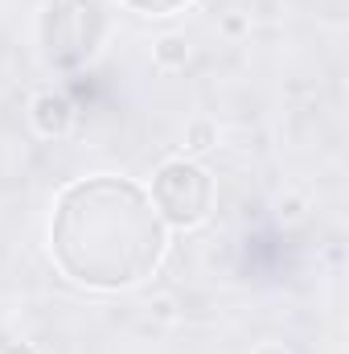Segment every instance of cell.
<instances>
[{
  "label": "cell",
  "mask_w": 349,
  "mask_h": 354,
  "mask_svg": "<svg viewBox=\"0 0 349 354\" xmlns=\"http://www.w3.org/2000/svg\"><path fill=\"white\" fill-rule=\"evenodd\" d=\"M259 354H283V351H275V346H263V351Z\"/></svg>",
  "instance_id": "9"
},
{
  "label": "cell",
  "mask_w": 349,
  "mask_h": 354,
  "mask_svg": "<svg viewBox=\"0 0 349 354\" xmlns=\"http://www.w3.org/2000/svg\"><path fill=\"white\" fill-rule=\"evenodd\" d=\"M0 354H33V346H25V342H21V346H17V342H4Z\"/></svg>",
  "instance_id": "8"
},
{
  "label": "cell",
  "mask_w": 349,
  "mask_h": 354,
  "mask_svg": "<svg viewBox=\"0 0 349 354\" xmlns=\"http://www.w3.org/2000/svg\"><path fill=\"white\" fill-rule=\"evenodd\" d=\"M103 37V8L99 0H54L46 17V54L58 66H79L94 54Z\"/></svg>",
  "instance_id": "3"
},
{
  "label": "cell",
  "mask_w": 349,
  "mask_h": 354,
  "mask_svg": "<svg viewBox=\"0 0 349 354\" xmlns=\"http://www.w3.org/2000/svg\"><path fill=\"white\" fill-rule=\"evenodd\" d=\"M128 8H136V12H144V17H169L177 8H185L189 0H123Z\"/></svg>",
  "instance_id": "6"
},
{
  "label": "cell",
  "mask_w": 349,
  "mask_h": 354,
  "mask_svg": "<svg viewBox=\"0 0 349 354\" xmlns=\"http://www.w3.org/2000/svg\"><path fill=\"white\" fill-rule=\"evenodd\" d=\"M165 243V223L136 181L83 177L54 202L50 252L74 284L99 292L132 288L157 272Z\"/></svg>",
  "instance_id": "1"
},
{
  "label": "cell",
  "mask_w": 349,
  "mask_h": 354,
  "mask_svg": "<svg viewBox=\"0 0 349 354\" xmlns=\"http://www.w3.org/2000/svg\"><path fill=\"white\" fill-rule=\"evenodd\" d=\"M210 140H214V128H210V124H193V128H189V149H193V153L210 149Z\"/></svg>",
  "instance_id": "7"
},
{
  "label": "cell",
  "mask_w": 349,
  "mask_h": 354,
  "mask_svg": "<svg viewBox=\"0 0 349 354\" xmlns=\"http://www.w3.org/2000/svg\"><path fill=\"white\" fill-rule=\"evenodd\" d=\"M152 206L161 214V223L169 227H197L210 206H214V181L201 165L193 161H169L161 165V174L152 177Z\"/></svg>",
  "instance_id": "2"
},
{
  "label": "cell",
  "mask_w": 349,
  "mask_h": 354,
  "mask_svg": "<svg viewBox=\"0 0 349 354\" xmlns=\"http://www.w3.org/2000/svg\"><path fill=\"white\" fill-rule=\"evenodd\" d=\"M185 58H189L185 37H161L157 41V62L161 66H185Z\"/></svg>",
  "instance_id": "5"
},
{
  "label": "cell",
  "mask_w": 349,
  "mask_h": 354,
  "mask_svg": "<svg viewBox=\"0 0 349 354\" xmlns=\"http://www.w3.org/2000/svg\"><path fill=\"white\" fill-rule=\"evenodd\" d=\"M29 115H33V128H37L41 136H66L70 124H74V103H70L66 95H58V91H41V95L33 99Z\"/></svg>",
  "instance_id": "4"
}]
</instances>
